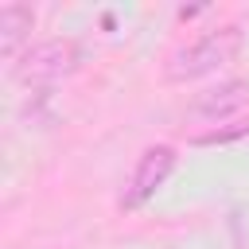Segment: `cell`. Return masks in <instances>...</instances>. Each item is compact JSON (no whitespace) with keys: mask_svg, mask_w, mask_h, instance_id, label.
<instances>
[{"mask_svg":"<svg viewBox=\"0 0 249 249\" xmlns=\"http://www.w3.org/2000/svg\"><path fill=\"white\" fill-rule=\"evenodd\" d=\"M78 66H82V43L70 39V35H51V39L31 43V51H27L8 74H12L23 89L43 93V89L58 86L62 78L78 74Z\"/></svg>","mask_w":249,"mask_h":249,"instance_id":"7a4b0ae2","label":"cell"},{"mask_svg":"<svg viewBox=\"0 0 249 249\" xmlns=\"http://www.w3.org/2000/svg\"><path fill=\"white\" fill-rule=\"evenodd\" d=\"M241 136H249V121H230V128H206V132L191 136V144L210 148V144H230V140H241Z\"/></svg>","mask_w":249,"mask_h":249,"instance_id":"8992f818","label":"cell"},{"mask_svg":"<svg viewBox=\"0 0 249 249\" xmlns=\"http://www.w3.org/2000/svg\"><path fill=\"white\" fill-rule=\"evenodd\" d=\"M241 47H245V31L237 23H218V27L198 31L195 39L171 47L160 74L171 86H187V82H198V78L218 74L222 66H230L241 54Z\"/></svg>","mask_w":249,"mask_h":249,"instance_id":"6da1fadb","label":"cell"},{"mask_svg":"<svg viewBox=\"0 0 249 249\" xmlns=\"http://www.w3.org/2000/svg\"><path fill=\"white\" fill-rule=\"evenodd\" d=\"M249 105V78H226L218 86H206L202 93H195L187 101V117L202 121V124H226L230 117H237Z\"/></svg>","mask_w":249,"mask_h":249,"instance_id":"277c9868","label":"cell"},{"mask_svg":"<svg viewBox=\"0 0 249 249\" xmlns=\"http://www.w3.org/2000/svg\"><path fill=\"white\" fill-rule=\"evenodd\" d=\"M171 171H175V148L171 144H148L136 156L124 187H121V210H128V214L144 210L156 198V191L171 179Z\"/></svg>","mask_w":249,"mask_h":249,"instance_id":"3957f363","label":"cell"},{"mask_svg":"<svg viewBox=\"0 0 249 249\" xmlns=\"http://www.w3.org/2000/svg\"><path fill=\"white\" fill-rule=\"evenodd\" d=\"M31 31H35V12L27 4H4L0 8V54L8 70L31 51Z\"/></svg>","mask_w":249,"mask_h":249,"instance_id":"5b68a950","label":"cell"}]
</instances>
